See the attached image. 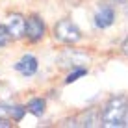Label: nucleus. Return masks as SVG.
<instances>
[{"instance_id": "f257e3e1", "label": "nucleus", "mask_w": 128, "mask_h": 128, "mask_svg": "<svg viewBox=\"0 0 128 128\" xmlns=\"http://www.w3.org/2000/svg\"><path fill=\"white\" fill-rule=\"evenodd\" d=\"M126 110H128V98L122 95L113 96L108 100V104L102 110V124L108 128H117L124 124V117H126Z\"/></svg>"}, {"instance_id": "f03ea898", "label": "nucleus", "mask_w": 128, "mask_h": 128, "mask_svg": "<svg viewBox=\"0 0 128 128\" xmlns=\"http://www.w3.org/2000/svg\"><path fill=\"white\" fill-rule=\"evenodd\" d=\"M54 35L60 39V41H63V43H76V41H80L82 39V34H80V30L74 26V22H70V20L67 19H61L58 24L54 26Z\"/></svg>"}, {"instance_id": "7ed1b4c3", "label": "nucleus", "mask_w": 128, "mask_h": 128, "mask_svg": "<svg viewBox=\"0 0 128 128\" xmlns=\"http://www.w3.org/2000/svg\"><path fill=\"white\" fill-rule=\"evenodd\" d=\"M43 35H45V22L37 15H32L26 20V37L32 43H37V41H41Z\"/></svg>"}, {"instance_id": "20e7f679", "label": "nucleus", "mask_w": 128, "mask_h": 128, "mask_svg": "<svg viewBox=\"0 0 128 128\" xmlns=\"http://www.w3.org/2000/svg\"><path fill=\"white\" fill-rule=\"evenodd\" d=\"M8 28H10L13 39L24 37L26 35V20H24V17L19 15V13H11V15L8 17Z\"/></svg>"}, {"instance_id": "39448f33", "label": "nucleus", "mask_w": 128, "mask_h": 128, "mask_svg": "<svg viewBox=\"0 0 128 128\" xmlns=\"http://www.w3.org/2000/svg\"><path fill=\"white\" fill-rule=\"evenodd\" d=\"M15 69L19 70L20 74H24V76H32V74H35V70H37V60H35L34 56L26 54L15 63Z\"/></svg>"}, {"instance_id": "423d86ee", "label": "nucleus", "mask_w": 128, "mask_h": 128, "mask_svg": "<svg viewBox=\"0 0 128 128\" xmlns=\"http://www.w3.org/2000/svg\"><path fill=\"white\" fill-rule=\"evenodd\" d=\"M113 19H115L113 10H112V8H108V6H104V8H100V10L96 11V15H95V24L98 26V28H108V26L113 24Z\"/></svg>"}, {"instance_id": "0eeeda50", "label": "nucleus", "mask_w": 128, "mask_h": 128, "mask_svg": "<svg viewBox=\"0 0 128 128\" xmlns=\"http://www.w3.org/2000/svg\"><path fill=\"white\" fill-rule=\"evenodd\" d=\"M26 108H28V112L34 113V115H43V113H45V100L43 98H32Z\"/></svg>"}, {"instance_id": "6e6552de", "label": "nucleus", "mask_w": 128, "mask_h": 128, "mask_svg": "<svg viewBox=\"0 0 128 128\" xmlns=\"http://www.w3.org/2000/svg\"><path fill=\"white\" fill-rule=\"evenodd\" d=\"M63 56H67V58H69V61H70V65H72V67L82 65V63H86V61H87V56L78 54V52H74V50H67Z\"/></svg>"}, {"instance_id": "1a4fd4ad", "label": "nucleus", "mask_w": 128, "mask_h": 128, "mask_svg": "<svg viewBox=\"0 0 128 128\" xmlns=\"http://www.w3.org/2000/svg\"><path fill=\"white\" fill-rule=\"evenodd\" d=\"M10 39L11 37V32H10V28L8 26H2L0 24V46H6L8 43H10Z\"/></svg>"}, {"instance_id": "9d476101", "label": "nucleus", "mask_w": 128, "mask_h": 128, "mask_svg": "<svg viewBox=\"0 0 128 128\" xmlns=\"http://www.w3.org/2000/svg\"><path fill=\"white\" fill-rule=\"evenodd\" d=\"M26 110H28V108H24V106H11V108H10V115L15 119V121H20Z\"/></svg>"}, {"instance_id": "9b49d317", "label": "nucleus", "mask_w": 128, "mask_h": 128, "mask_svg": "<svg viewBox=\"0 0 128 128\" xmlns=\"http://www.w3.org/2000/svg\"><path fill=\"white\" fill-rule=\"evenodd\" d=\"M86 72H87V69H82V67H80L78 70H74V72H70L69 76L65 78V84H72V82H76L78 78H82V76H84V74H86Z\"/></svg>"}, {"instance_id": "f8f14e48", "label": "nucleus", "mask_w": 128, "mask_h": 128, "mask_svg": "<svg viewBox=\"0 0 128 128\" xmlns=\"http://www.w3.org/2000/svg\"><path fill=\"white\" fill-rule=\"evenodd\" d=\"M122 50H124V54H128V39L124 41V45H122Z\"/></svg>"}, {"instance_id": "ddd939ff", "label": "nucleus", "mask_w": 128, "mask_h": 128, "mask_svg": "<svg viewBox=\"0 0 128 128\" xmlns=\"http://www.w3.org/2000/svg\"><path fill=\"white\" fill-rule=\"evenodd\" d=\"M0 126H11L8 121H4V119H0Z\"/></svg>"}, {"instance_id": "4468645a", "label": "nucleus", "mask_w": 128, "mask_h": 128, "mask_svg": "<svg viewBox=\"0 0 128 128\" xmlns=\"http://www.w3.org/2000/svg\"><path fill=\"white\" fill-rule=\"evenodd\" d=\"M124 126H128V110H126V117H124Z\"/></svg>"}]
</instances>
